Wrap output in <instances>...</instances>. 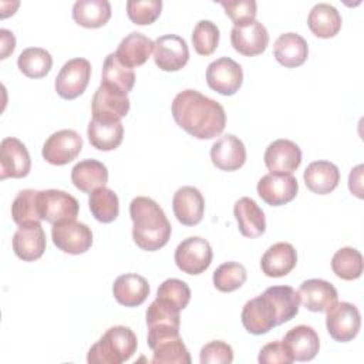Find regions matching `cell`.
<instances>
[{"label": "cell", "mask_w": 364, "mask_h": 364, "mask_svg": "<svg viewBox=\"0 0 364 364\" xmlns=\"http://www.w3.org/2000/svg\"><path fill=\"white\" fill-rule=\"evenodd\" d=\"M300 303L314 313H321L328 310L334 303H337L338 294L336 287L323 279H309L304 280L299 287Z\"/></svg>", "instance_id": "cell-23"}, {"label": "cell", "mask_w": 364, "mask_h": 364, "mask_svg": "<svg viewBox=\"0 0 364 364\" xmlns=\"http://www.w3.org/2000/svg\"><path fill=\"white\" fill-rule=\"evenodd\" d=\"M46 246V232L41 223L18 226L13 235V250L16 256L24 262H34L40 259Z\"/></svg>", "instance_id": "cell-20"}, {"label": "cell", "mask_w": 364, "mask_h": 364, "mask_svg": "<svg viewBox=\"0 0 364 364\" xmlns=\"http://www.w3.org/2000/svg\"><path fill=\"white\" fill-rule=\"evenodd\" d=\"M264 165L273 173H291L301 164V149L290 139H276L264 151Z\"/></svg>", "instance_id": "cell-17"}, {"label": "cell", "mask_w": 364, "mask_h": 364, "mask_svg": "<svg viewBox=\"0 0 364 364\" xmlns=\"http://www.w3.org/2000/svg\"><path fill=\"white\" fill-rule=\"evenodd\" d=\"M199 361L200 364H230L233 361V350L228 343L213 340L200 348Z\"/></svg>", "instance_id": "cell-46"}, {"label": "cell", "mask_w": 364, "mask_h": 364, "mask_svg": "<svg viewBox=\"0 0 364 364\" xmlns=\"http://www.w3.org/2000/svg\"><path fill=\"white\" fill-rule=\"evenodd\" d=\"M246 277L247 272L243 264L237 262H226L213 272V286L222 293H230L242 287Z\"/></svg>", "instance_id": "cell-40"}, {"label": "cell", "mask_w": 364, "mask_h": 364, "mask_svg": "<svg viewBox=\"0 0 364 364\" xmlns=\"http://www.w3.org/2000/svg\"><path fill=\"white\" fill-rule=\"evenodd\" d=\"M206 82L213 91L222 95H233L243 82L242 67L230 57H220L208 65Z\"/></svg>", "instance_id": "cell-12"}, {"label": "cell", "mask_w": 364, "mask_h": 364, "mask_svg": "<svg viewBox=\"0 0 364 364\" xmlns=\"http://www.w3.org/2000/svg\"><path fill=\"white\" fill-rule=\"evenodd\" d=\"M307 26L314 36L330 38L340 31L341 16L334 6L328 3H317L309 13Z\"/></svg>", "instance_id": "cell-32"}, {"label": "cell", "mask_w": 364, "mask_h": 364, "mask_svg": "<svg viewBox=\"0 0 364 364\" xmlns=\"http://www.w3.org/2000/svg\"><path fill=\"white\" fill-rule=\"evenodd\" d=\"M363 169L364 166L360 164L354 169H351L350 176H348V188L351 193H354L357 198L363 199Z\"/></svg>", "instance_id": "cell-48"}, {"label": "cell", "mask_w": 364, "mask_h": 364, "mask_svg": "<svg viewBox=\"0 0 364 364\" xmlns=\"http://www.w3.org/2000/svg\"><path fill=\"white\" fill-rule=\"evenodd\" d=\"M210 159L220 171H237L246 162L245 144L233 134H226L213 142L210 148Z\"/></svg>", "instance_id": "cell-19"}, {"label": "cell", "mask_w": 364, "mask_h": 364, "mask_svg": "<svg viewBox=\"0 0 364 364\" xmlns=\"http://www.w3.org/2000/svg\"><path fill=\"white\" fill-rule=\"evenodd\" d=\"M115 300L125 307H136L149 296V283L136 273H125L115 279L112 286Z\"/></svg>", "instance_id": "cell-26"}, {"label": "cell", "mask_w": 364, "mask_h": 364, "mask_svg": "<svg viewBox=\"0 0 364 364\" xmlns=\"http://www.w3.org/2000/svg\"><path fill=\"white\" fill-rule=\"evenodd\" d=\"M136 347V336L129 327L114 326L91 346L87 354V361L90 364H121L135 354Z\"/></svg>", "instance_id": "cell-3"}, {"label": "cell", "mask_w": 364, "mask_h": 364, "mask_svg": "<svg viewBox=\"0 0 364 364\" xmlns=\"http://www.w3.org/2000/svg\"><path fill=\"white\" fill-rule=\"evenodd\" d=\"M189 48L176 34H165L154 41V61L162 71H178L186 65Z\"/></svg>", "instance_id": "cell-16"}, {"label": "cell", "mask_w": 364, "mask_h": 364, "mask_svg": "<svg viewBox=\"0 0 364 364\" xmlns=\"http://www.w3.org/2000/svg\"><path fill=\"white\" fill-rule=\"evenodd\" d=\"M230 43L239 54L259 55L269 44V33L260 21L255 20L246 26H235L230 31Z\"/></svg>", "instance_id": "cell-18"}, {"label": "cell", "mask_w": 364, "mask_h": 364, "mask_svg": "<svg viewBox=\"0 0 364 364\" xmlns=\"http://www.w3.org/2000/svg\"><path fill=\"white\" fill-rule=\"evenodd\" d=\"M111 4L108 0H77L73 6V18L85 28H98L108 23Z\"/></svg>", "instance_id": "cell-33"}, {"label": "cell", "mask_w": 364, "mask_h": 364, "mask_svg": "<svg viewBox=\"0 0 364 364\" xmlns=\"http://www.w3.org/2000/svg\"><path fill=\"white\" fill-rule=\"evenodd\" d=\"M91 77V64L85 58H71L60 70L55 77V91L64 100H74L80 97Z\"/></svg>", "instance_id": "cell-9"}, {"label": "cell", "mask_w": 364, "mask_h": 364, "mask_svg": "<svg viewBox=\"0 0 364 364\" xmlns=\"http://www.w3.org/2000/svg\"><path fill=\"white\" fill-rule=\"evenodd\" d=\"M273 54L282 65L294 68L301 65L309 55L307 41L297 33H284L273 44Z\"/></svg>", "instance_id": "cell-29"}, {"label": "cell", "mask_w": 364, "mask_h": 364, "mask_svg": "<svg viewBox=\"0 0 364 364\" xmlns=\"http://www.w3.org/2000/svg\"><path fill=\"white\" fill-rule=\"evenodd\" d=\"M71 182L81 192L92 193L108 182V169L97 159H82L71 169Z\"/></svg>", "instance_id": "cell-28"}, {"label": "cell", "mask_w": 364, "mask_h": 364, "mask_svg": "<svg viewBox=\"0 0 364 364\" xmlns=\"http://www.w3.org/2000/svg\"><path fill=\"white\" fill-rule=\"evenodd\" d=\"M101 84L128 94L135 84V74L132 68L119 63L115 53H109L104 60Z\"/></svg>", "instance_id": "cell-34"}, {"label": "cell", "mask_w": 364, "mask_h": 364, "mask_svg": "<svg viewBox=\"0 0 364 364\" xmlns=\"http://www.w3.org/2000/svg\"><path fill=\"white\" fill-rule=\"evenodd\" d=\"M233 215L236 218L239 232L245 237H259L266 230V218L262 208L249 196H243L236 200L233 206Z\"/></svg>", "instance_id": "cell-25"}, {"label": "cell", "mask_w": 364, "mask_h": 364, "mask_svg": "<svg viewBox=\"0 0 364 364\" xmlns=\"http://www.w3.org/2000/svg\"><path fill=\"white\" fill-rule=\"evenodd\" d=\"M220 6L235 26H246L256 20L257 4L255 0H223Z\"/></svg>", "instance_id": "cell-45"}, {"label": "cell", "mask_w": 364, "mask_h": 364, "mask_svg": "<svg viewBox=\"0 0 364 364\" xmlns=\"http://www.w3.org/2000/svg\"><path fill=\"white\" fill-rule=\"evenodd\" d=\"M175 122L198 139H212L222 134L226 125L223 107L196 90H183L172 101Z\"/></svg>", "instance_id": "cell-1"}, {"label": "cell", "mask_w": 364, "mask_h": 364, "mask_svg": "<svg viewBox=\"0 0 364 364\" xmlns=\"http://www.w3.org/2000/svg\"><path fill=\"white\" fill-rule=\"evenodd\" d=\"M132 219V239L135 245L146 252L164 247L171 237L172 226L164 209L151 198L136 196L129 203Z\"/></svg>", "instance_id": "cell-2"}, {"label": "cell", "mask_w": 364, "mask_h": 364, "mask_svg": "<svg viewBox=\"0 0 364 364\" xmlns=\"http://www.w3.org/2000/svg\"><path fill=\"white\" fill-rule=\"evenodd\" d=\"M131 102L125 92L101 84L92 97V118L102 121H121L129 111Z\"/></svg>", "instance_id": "cell-14"}, {"label": "cell", "mask_w": 364, "mask_h": 364, "mask_svg": "<svg viewBox=\"0 0 364 364\" xmlns=\"http://www.w3.org/2000/svg\"><path fill=\"white\" fill-rule=\"evenodd\" d=\"M0 40H1V57L0 58H7L9 54H11L14 51V47H16L14 34L10 30L1 28L0 30Z\"/></svg>", "instance_id": "cell-49"}, {"label": "cell", "mask_w": 364, "mask_h": 364, "mask_svg": "<svg viewBox=\"0 0 364 364\" xmlns=\"http://www.w3.org/2000/svg\"><path fill=\"white\" fill-rule=\"evenodd\" d=\"M146 326L151 327H175L181 326L179 311L166 303L155 299L146 310Z\"/></svg>", "instance_id": "cell-44"}, {"label": "cell", "mask_w": 364, "mask_h": 364, "mask_svg": "<svg viewBox=\"0 0 364 364\" xmlns=\"http://www.w3.org/2000/svg\"><path fill=\"white\" fill-rule=\"evenodd\" d=\"M31 169V159L26 145L14 138L7 136L0 144V179L24 178Z\"/></svg>", "instance_id": "cell-15"}, {"label": "cell", "mask_w": 364, "mask_h": 364, "mask_svg": "<svg viewBox=\"0 0 364 364\" xmlns=\"http://www.w3.org/2000/svg\"><path fill=\"white\" fill-rule=\"evenodd\" d=\"M326 327L330 337L338 343L355 338L361 327L358 309L348 301H337L326 310Z\"/></svg>", "instance_id": "cell-7"}, {"label": "cell", "mask_w": 364, "mask_h": 364, "mask_svg": "<svg viewBox=\"0 0 364 364\" xmlns=\"http://www.w3.org/2000/svg\"><path fill=\"white\" fill-rule=\"evenodd\" d=\"M299 191L297 179L291 173L269 172L257 182V193L270 206H282L291 202Z\"/></svg>", "instance_id": "cell-13"}, {"label": "cell", "mask_w": 364, "mask_h": 364, "mask_svg": "<svg viewBox=\"0 0 364 364\" xmlns=\"http://www.w3.org/2000/svg\"><path fill=\"white\" fill-rule=\"evenodd\" d=\"M331 269L343 280H355L363 273V255L354 247H341L331 259Z\"/></svg>", "instance_id": "cell-39"}, {"label": "cell", "mask_w": 364, "mask_h": 364, "mask_svg": "<svg viewBox=\"0 0 364 364\" xmlns=\"http://www.w3.org/2000/svg\"><path fill=\"white\" fill-rule=\"evenodd\" d=\"M38 192L36 189H23L17 193L11 203V218L18 226L40 223Z\"/></svg>", "instance_id": "cell-36"}, {"label": "cell", "mask_w": 364, "mask_h": 364, "mask_svg": "<svg viewBox=\"0 0 364 364\" xmlns=\"http://www.w3.org/2000/svg\"><path fill=\"white\" fill-rule=\"evenodd\" d=\"M242 324L250 334L260 336L269 333L273 327L280 326L277 310L266 291L250 299L242 309Z\"/></svg>", "instance_id": "cell-5"}, {"label": "cell", "mask_w": 364, "mask_h": 364, "mask_svg": "<svg viewBox=\"0 0 364 364\" xmlns=\"http://www.w3.org/2000/svg\"><path fill=\"white\" fill-rule=\"evenodd\" d=\"M148 347L152 350L154 364H191V355L179 336V328H148Z\"/></svg>", "instance_id": "cell-4"}, {"label": "cell", "mask_w": 364, "mask_h": 364, "mask_svg": "<svg viewBox=\"0 0 364 364\" xmlns=\"http://www.w3.org/2000/svg\"><path fill=\"white\" fill-rule=\"evenodd\" d=\"M297 263V252L293 245L279 242L272 245L262 256V272L269 277H283L289 274Z\"/></svg>", "instance_id": "cell-24"}, {"label": "cell", "mask_w": 364, "mask_h": 364, "mask_svg": "<svg viewBox=\"0 0 364 364\" xmlns=\"http://www.w3.org/2000/svg\"><path fill=\"white\" fill-rule=\"evenodd\" d=\"M269 297L272 299L277 314L279 323H287L293 317L297 316L300 307V296L299 293L290 286H272L264 290Z\"/></svg>", "instance_id": "cell-38"}, {"label": "cell", "mask_w": 364, "mask_h": 364, "mask_svg": "<svg viewBox=\"0 0 364 364\" xmlns=\"http://www.w3.org/2000/svg\"><path fill=\"white\" fill-rule=\"evenodd\" d=\"M90 144L98 151H112L119 146L124 138L121 121H102L92 118L87 128Z\"/></svg>", "instance_id": "cell-31"}, {"label": "cell", "mask_w": 364, "mask_h": 364, "mask_svg": "<svg viewBox=\"0 0 364 364\" xmlns=\"http://www.w3.org/2000/svg\"><path fill=\"white\" fill-rule=\"evenodd\" d=\"M88 206L92 216L102 223L114 222L119 213V200L117 193L105 186L90 193Z\"/></svg>", "instance_id": "cell-37"}, {"label": "cell", "mask_w": 364, "mask_h": 364, "mask_svg": "<svg viewBox=\"0 0 364 364\" xmlns=\"http://www.w3.org/2000/svg\"><path fill=\"white\" fill-rule=\"evenodd\" d=\"M175 263L186 274H200L212 263L213 252L209 242L200 236L183 239L175 249Z\"/></svg>", "instance_id": "cell-6"}, {"label": "cell", "mask_w": 364, "mask_h": 364, "mask_svg": "<svg viewBox=\"0 0 364 364\" xmlns=\"http://www.w3.org/2000/svg\"><path fill=\"white\" fill-rule=\"evenodd\" d=\"M53 243L64 253L81 255L92 245V232L85 223L77 220H64L53 225Z\"/></svg>", "instance_id": "cell-11"}, {"label": "cell", "mask_w": 364, "mask_h": 364, "mask_svg": "<svg viewBox=\"0 0 364 364\" xmlns=\"http://www.w3.org/2000/svg\"><path fill=\"white\" fill-rule=\"evenodd\" d=\"M219 28L210 20H199L192 33V44L198 54L210 55L219 44Z\"/></svg>", "instance_id": "cell-42"}, {"label": "cell", "mask_w": 364, "mask_h": 364, "mask_svg": "<svg viewBox=\"0 0 364 364\" xmlns=\"http://www.w3.org/2000/svg\"><path fill=\"white\" fill-rule=\"evenodd\" d=\"M18 70L28 78H43L53 67L51 54L41 47H28L17 58Z\"/></svg>", "instance_id": "cell-35"}, {"label": "cell", "mask_w": 364, "mask_h": 364, "mask_svg": "<svg viewBox=\"0 0 364 364\" xmlns=\"http://www.w3.org/2000/svg\"><path fill=\"white\" fill-rule=\"evenodd\" d=\"M156 299L181 311L188 306L191 300V289L183 280L166 279L159 284Z\"/></svg>", "instance_id": "cell-41"}, {"label": "cell", "mask_w": 364, "mask_h": 364, "mask_svg": "<svg viewBox=\"0 0 364 364\" xmlns=\"http://www.w3.org/2000/svg\"><path fill=\"white\" fill-rule=\"evenodd\" d=\"M282 341L290 353L293 361H310L320 350V338L317 331L306 324L290 328Z\"/></svg>", "instance_id": "cell-22"}, {"label": "cell", "mask_w": 364, "mask_h": 364, "mask_svg": "<svg viewBox=\"0 0 364 364\" xmlns=\"http://www.w3.org/2000/svg\"><path fill=\"white\" fill-rule=\"evenodd\" d=\"M78 210V200L64 191L47 189L38 192V212L41 220L51 225L64 220H75Z\"/></svg>", "instance_id": "cell-8"}, {"label": "cell", "mask_w": 364, "mask_h": 364, "mask_svg": "<svg viewBox=\"0 0 364 364\" xmlns=\"http://www.w3.org/2000/svg\"><path fill=\"white\" fill-rule=\"evenodd\" d=\"M172 209L182 225L195 226L203 218L205 199L198 188L182 186L173 193Z\"/></svg>", "instance_id": "cell-21"}, {"label": "cell", "mask_w": 364, "mask_h": 364, "mask_svg": "<svg viewBox=\"0 0 364 364\" xmlns=\"http://www.w3.org/2000/svg\"><path fill=\"white\" fill-rule=\"evenodd\" d=\"M257 361L260 364H290L293 358L283 341H273L262 347Z\"/></svg>", "instance_id": "cell-47"}, {"label": "cell", "mask_w": 364, "mask_h": 364, "mask_svg": "<svg viewBox=\"0 0 364 364\" xmlns=\"http://www.w3.org/2000/svg\"><path fill=\"white\" fill-rule=\"evenodd\" d=\"M306 186L317 195H327L333 192L340 182V171L330 161H314L311 162L304 173Z\"/></svg>", "instance_id": "cell-30"}, {"label": "cell", "mask_w": 364, "mask_h": 364, "mask_svg": "<svg viewBox=\"0 0 364 364\" xmlns=\"http://www.w3.org/2000/svg\"><path fill=\"white\" fill-rule=\"evenodd\" d=\"M154 51V41L139 31L125 36L115 51L119 63L128 68L142 65Z\"/></svg>", "instance_id": "cell-27"}, {"label": "cell", "mask_w": 364, "mask_h": 364, "mask_svg": "<svg viewBox=\"0 0 364 364\" xmlns=\"http://www.w3.org/2000/svg\"><path fill=\"white\" fill-rule=\"evenodd\" d=\"M161 0H129L127 1V14L134 24H152L161 14Z\"/></svg>", "instance_id": "cell-43"}, {"label": "cell", "mask_w": 364, "mask_h": 364, "mask_svg": "<svg viewBox=\"0 0 364 364\" xmlns=\"http://www.w3.org/2000/svg\"><path fill=\"white\" fill-rule=\"evenodd\" d=\"M82 149V138L74 129H60L51 134L44 145L41 155L51 165H67L74 161Z\"/></svg>", "instance_id": "cell-10"}]
</instances>
